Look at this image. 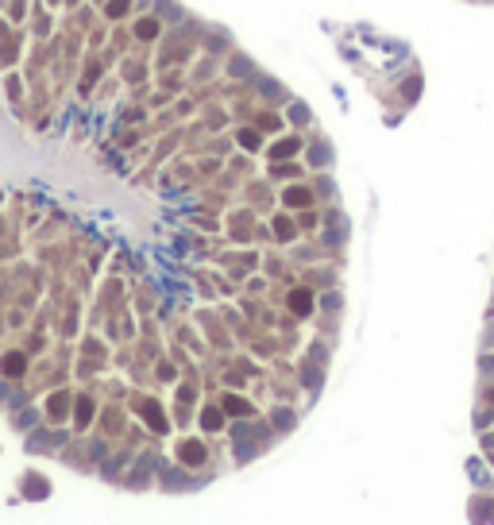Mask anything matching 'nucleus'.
<instances>
[{"label":"nucleus","instance_id":"nucleus-4","mask_svg":"<svg viewBox=\"0 0 494 525\" xmlns=\"http://www.w3.org/2000/svg\"><path fill=\"white\" fill-rule=\"evenodd\" d=\"M224 409H232V413H251V409H247V402H240V398H232V394L224 398Z\"/></svg>","mask_w":494,"mask_h":525},{"label":"nucleus","instance_id":"nucleus-1","mask_svg":"<svg viewBox=\"0 0 494 525\" xmlns=\"http://www.w3.org/2000/svg\"><path fill=\"white\" fill-rule=\"evenodd\" d=\"M182 460H186V464H201V460H205V448L189 440V444H182Z\"/></svg>","mask_w":494,"mask_h":525},{"label":"nucleus","instance_id":"nucleus-6","mask_svg":"<svg viewBox=\"0 0 494 525\" xmlns=\"http://www.w3.org/2000/svg\"><path fill=\"white\" fill-rule=\"evenodd\" d=\"M147 421L155 425V429H159V433H162V429H166V417H162L159 409H147Z\"/></svg>","mask_w":494,"mask_h":525},{"label":"nucleus","instance_id":"nucleus-5","mask_svg":"<svg viewBox=\"0 0 494 525\" xmlns=\"http://www.w3.org/2000/svg\"><path fill=\"white\" fill-rule=\"evenodd\" d=\"M286 201H290V205H309V193L305 190H290V193H286Z\"/></svg>","mask_w":494,"mask_h":525},{"label":"nucleus","instance_id":"nucleus-9","mask_svg":"<svg viewBox=\"0 0 494 525\" xmlns=\"http://www.w3.org/2000/svg\"><path fill=\"white\" fill-rule=\"evenodd\" d=\"M217 425H220V413H217V409H209V413H205V429H217Z\"/></svg>","mask_w":494,"mask_h":525},{"label":"nucleus","instance_id":"nucleus-7","mask_svg":"<svg viewBox=\"0 0 494 525\" xmlns=\"http://www.w3.org/2000/svg\"><path fill=\"white\" fill-rule=\"evenodd\" d=\"M124 12H128V0H112L108 4V15H124Z\"/></svg>","mask_w":494,"mask_h":525},{"label":"nucleus","instance_id":"nucleus-2","mask_svg":"<svg viewBox=\"0 0 494 525\" xmlns=\"http://www.w3.org/2000/svg\"><path fill=\"white\" fill-rule=\"evenodd\" d=\"M309 305H313V297H309L305 290H293V293H290V309H297V313H309Z\"/></svg>","mask_w":494,"mask_h":525},{"label":"nucleus","instance_id":"nucleus-3","mask_svg":"<svg viewBox=\"0 0 494 525\" xmlns=\"http://www.w3.org/2000/svg\"><path fill=\"white\" fill-rule=\"evenodd\" d=\"M4 371H8V375H19V371H23V355H8V359H4Z\"/></svg>","mask_w":494,"mask_h":525},{"label":"nucleus","instance_id":"nucleus-8","mask_svg":"<svg viewBox=\"0 0 494 525\" xmlns=\"http://www.w3.org/2000/svg\"><path fill=\"white\" fill-rule=\"evenodd\" d=\"M89 409H93V406H89L85 398H81V402H77V421H81V425H85V421H89Z\"/></svg>","mask_w":494,"mask_h":525},{"label":"nucleus","instance_id":"nucleus-10","mask_svg":"<svg viewBox=\"0 0 494 525\" xmlns=\"http://www.w3.org/2000/svg\"><path fill=\"white\" fill-rule=\"evenodd\" d=\"M155 31H159V27H155V23H151V19H143V23H139V35H143V39H151V35H155Z\"/></svg>","mask_w":494,"mask_h":525},{"label":"nucleus","instance_id":"nucleus-11","mask_svg":"<svg viewBox=\"0 0 494 525\" xmlns=\"http://www.w3.org/2000/svg\"><path fill=\"white\" fill-rule=\"evenodd\" d=\"M240 143H244V147H255L259 139H255V131H244V135H240Z\"/></svg>","mask_w":494,"mask_h":525}]
</instances>
